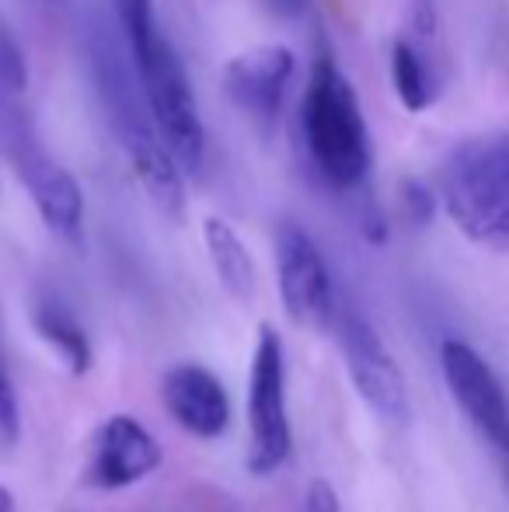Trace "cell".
<instances>
[{"label":"cell","instance_id":"cell-4","mask_svg":"<svg viewBox=\"0 0 509 512\" xmlns=\"http://www.w3.org/2000/svg\"><path fill=\"white\" fill-rule=\"evenodd\" d=\"M102 91L112 112V126L123 143V154L133 168V175L140 178L147 199L157 206V213H164L168 220H182L185 213V171L178 168V161L171 157V150L164 147L161 133L154 129L150 112H143L133 98V88L126 84V77L112 67V74H102Z\"/></svg>","mask_w":509,"mask_h":512},{"label":"cell","instance_id":"cell-7","mask_svg":"<svg viewBox=\"0 0 509 512\" xmlns=\"http://www.w3.org/2000/svg\"><path fill=\"white\" fill-rule=\"evenodd\" d=\"M335 328H339L342 359H346L356 394L387 422H408L412 418V398H408L405 373L387 352L374 324L363 314H356L353 307H342L335 310Z\"/></svg>","mask_w":509,"mask_h":512},{"label":"cell","instance_id":"cell-9","mask_svg":"<svg viewBox=\"0 0 509 512\" xmlns=\"http://www.w3.org/2000/svg\"><path fill=\"white\" fill-rule=\"evenodd\" d=\"M440 366L457 408L496 450L509 453V401L492 366L461 338H447L440 345Z\"/></svg>","mask_w":509,"mask_h":512},{"label":"cell","instance_id":"cell-3","mask_svg":"<svg viewBox=\"0 0 509 512\" xmlns=\"http://www.w3.org/2000/svg\"><path fill=\"white\" fill-rule=\"evenodd\" d=\"M136 74L143 84V105H147L164 147L171 150L185 175H199L206 164V126L196 95H192L189 74L164 32L154 39L150 53L136 60Z\"/></svg>","mask_w":509,"mask_h":512},{"label":"cell","instance_id":"cell-13","mask_svg":"<svg viewBox=\"0 0 509 512\" xmlns=\"http://www.w3.org/2000/svg\"><path fill=\"white\" fill-rule=\"evenodd\" d=\"M203 241L210 265L217 272L220 286L238 300H255L258 293V269L252 251L245 248L241 234L220 216H206L203 220Z\"/></svg>","mask_w":509,"mask_h":512},{"label":"cell","instance_id":"cell-16","mask_svg":"<svg viewBox=\"0 0 509 512\" xmlns=\"http://www.w3.org/2000/svg\"><path fill=\"white\" fill-rule=\"evenodd\" d=\"M112 4H116V18L126 35L129 56H133V63H136L140 56L150 53L154 39L161 35V28H157V21H154V7H150V0H112Z\"/></svg>","mask_w":509,"mask_h":512},{"label":"cell","instance_id":"cell-20","mask_svg":"<svg viewBox=\"0 0 509 512\" xmlns=\"http://www.w3.org/2000/svg\"><path fill=\"white\" fill-rule=\"evenodd\" d=\"M304 512H346V509H342V499L332 481L314 478L304 492Z\"/></svg>","mask_w":509,"mask_h":512},{"label":"cell","instance_id":"cell-14","mask_svg":"<svg viewBox=\"0 0 509 512\" xmlns=\"http://www.w3.org/2000/svg\"><path fill=\"white\" fill-rule=\"evenodd\" d=\"M32 321H35V331L42 335V342L67 363V370L74 373V377H84V373L91 370V359H95L91 338H88V331H84V324L77 321L67 307L56 304V300H46V304L35 307Z\"/></svg>","mask_w":509,"mask_h":512},{"label":"cell","instance_id":"cell-18","mask_svg":"<svg viewBox=\"0 0 509 512\" xmlns=\"http://www.w3.org/2000/svg\"><path fill=\"white\" fill-rule=\"evenodd\" d=\"M21 436V408H18V394L14 384L7 377L4 363H0V446H14Z\"/></svg>","mask_w":509,"mask_h":512},{"label":"cell","instance_id":"cell-17","mask_svg":"<svg viewBox=\"0 0 509 512\" xmlns=\"http://www.w3.org/2000/svg\"><path fill=\"white\" fill-rule=\"evenodd\" d=\"M28 91V60L21 53L18 39L0 25V112L18 105Z\"/></svg>","mask_w":509,"mask_h":512},{"label":"cell","instance_id":"cell-15","mask_svg":"<svg viewBox=\"0 0 509 512\" xmlns=\"http://www.w3.org/2000/svg\"><path fill=\"white\" fill-rule=\"evenodd\" d=\"M391 81H394V91H398L401 105H405L408 112H426L429 102H433V77H429L426 60H422L412 42L394 39Z\"/></svg>","mask_w":509,"mask_h":512},{"label":"cell","instance_id":"cell-12","mask_svg":"<svg viewBox=\"0 0 509 512\" xmlns=\"http://www.w3.org/2000/svg\"><path fill=\"white\" fill-rule=\"evenodd\" d=\"M161 398L182 432L196 439H220L231 425V398L213 370L199 363H178L164 373Z\"/></svg>","mask_w":509,"mask_h":512},{"label":"cell","instance_id":"cell-6","mask_svg":"<svg viewBox=\"0 0 509 512\" xmlns=\"http://www.w3.org/2000/svg\"><path fill=\"white\" fill-rule=\"evenodd\" d=\"M0 140L11 150V161L18 168L21 185L32 196V206L39 220L53 230L56 237L77 244L84 234V192L77 178L63 168L60 161L46 154L28 133V122L21 108H7L0 112Z\"/></svg>","mask_w":509,"mask_h":512},{"label":"cell","instance_id":"cell-11","mask_svg":"<svg viewBox=\"0 0 509 512\" xmlns=\"http://www.w3.org/2000/svg\"><path fill=\"white\" fill-rule=\"evenodd\" d=\"M297 70V56L290 46L279 42H265V46H252L238 53L224 67V91L248 119L272 126L279 119L286 88Z\"/></svg>","mask_w":509,"mask_h":512},{"label":"cell","instance_id":"cell-2","mask_svg":"<svg viewBox=\"0 0 509 512\" xmlns=\"http://www.w3.org/2000/svg\"><path fill=\"white\" fill-rule=\"evenodd\" d=\"M440 199L468 241L509 255V129L468 136L450 150Z\"/></svg>","mask_w":509,"mask_h":512},{"label":"cell","instance_id":"cell-1","mask_svg":"<svg viewBox=\"0 0 509 512\" xmlns=\"http://www.w3.org/2000/svg\"><path fill=\"white\" fill-rule=\"evenodd\" d=\"M300 129L311 164L332 189L356 192L370 175L374 150L356 88L332 53H318L300 102Z\"/></svg>","mask_w":509,"mask_h":512},{"label":"cell","instance_id":"cell-22","mask_svg":"<svg viewBox=\"0 0 509 512\" xmlns=\"http://www.w3.org/2000/svg\"><path fill=\"white\" fill-rule=\"evenodd\" d=\"M0 512H14V499H11V492H7L4 485H0Z\"/></svg>","mask_w":509,"mask_h":512},{"label":"cell","instance_id":"cell-5","mask_svg":"<svg viewBox=\"0 0 509 512\" xmlns=\"http://www.w3.org/2000/svg\"><path fill=\"white\" fill-rule=\"evenodd\" d=\"M293 432L286 415L283 338L272 324L258 328L252 373H248V471L269 478L290 460Z\"/></svg>","mask_w":509,"mask_h":512},{"label":"cell","instance_id":"cell-10","mask_svg":"<svg viewBox=\"0 0 509 512\" xmlns=\"http://www.w3.org/2000/svg\"><path fill=\"white\" fill-rule=\"evenodd\" d=\"M161 460L164 450L147 425L136 422L133 415H109L91 436L84 481L102 492H123L154 474Z\"/></svg>","mask_w":509,"mask_h":512},{"label":"cell","instance_id":"cell-21","mask_svg":"<svg viewBox=\"0 0 509 512\" xmlns=\"http://www.w3.org/2000/svg\"><path fill=\"white\" fill-rule=\"evenodd\" d=\"M265 4H269V11L276 14V18H286V21L300 18V14L307 11V0H265Z\"/></svg>","mask_w":509,"mask_h":512},{"label":"cell","instance_id":"cell-8","mask_svg":"<svg viewBox=\"0 0 509 512\" xmlns=\"http://www.w3.org/2000/svg\"><path fill=\"white\" fill-rule=\"evenodd\" d=\"M276 276L283 310L300 328H328L335 321V283L321 248L297 223L276 230Z\"/></svg>","mask_w":509,"mask_h":512},{"label":"cell","instance_id":"cell-19","mask_svg":"<svg viewBox=\"0 0 509 512\" xmlns=\"http://www.w3.org/2000/svg\"><path fill=\"white\" fill-rule=\"evenodd\" d=\"M401 209H405V216L415 227H426L436 213V196L429 192V185L408 178V182H401Z\"/></svg>","mask_w":509,"mask_h":512}]
</instances>
